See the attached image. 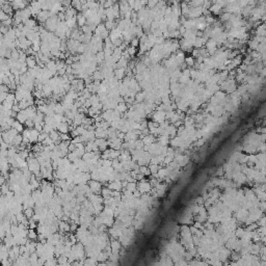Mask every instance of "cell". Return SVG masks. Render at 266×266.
<instances>
[{
	"label": "cell",
	"mask_w": 266,
	"mask_h": 266,
	"mask_svg": "<svg viewBox=\"0 0 266 266\" xmlns=\"http://www.w3.org/2000/svg\"><path fill=\"white\" fill-rule=\"evenodd\" d=\"M21 135H22L23 137V141H22L23 144H27V143L35 144V143H38L39 132L35 128H31V129L25 128Z\"/></svg>",
	"instance_id": "1"
},
{
	"label": "cell",
	"mask_w": 266,
	"mask_h": 266,
	"mask_svg": "<svg viewBox=\"0 0 266 266\" xmlns=\"http://www.w3.org/2000/svg\"><path fill=\"white\" fill-rule=\"evenodd\" d=\"M59 22L60 21H59L58 18H57V15H56V16H53V17H50L49 19L44 23L43 26L47 31L54 33L55 30H56V28H57V26H58Z\"/></svg>",
	"instance_id": "2"
},
{
	"label": "cell",
	"mask_w": 266,
	"mask_h": 266,
	"mask_svg": "<svg viewBox=\"0 0 266 266\" xmlns=\"http://www.w3.org/2000/svg\"><path fill=\"white\" fill-rule=\"evenodd\" d=\"M1 133H2V141H4L5 144H13L15 137L19 134L13 128H10L6 131H3Z\"/></svg>",
	"instance_id": "3"
},
{
	"label": "cell",
	"mask_w": 266,
	"mask_h": 266,
	"mask_svg": "<svg viewBox=\"0 0 266 266\" xmlns=\"http://www.w3.org/2000/svg\"><path fill=\"white\" fill-rule=\"evenodd\" d=\"M94 36H96L97 38L101 39L102 41H104L105 39L108 38V36H109V31L106 29V27H105V26H104V24H102V23H101V24L98 25L96 28H95V30H94Z\"/></svg>",
	"instance_id": "4"
},
{
	"label": "cell",
	"mask_w": 266,
	"mask_h": 266,
	"mask_svg": "<svg viewBox=\"0 0 266 266\" xmlns=\"http://www.w3.org/2000/svg\"><path fill=\"white\" fill-rule=\"evenodd\" d=\"M16 104V98H15V93H9L6 96V98L2 103V107L5 110H12L13 106Z\"/></svg>",
	"instance_id": "5"
},
{
	"label": "cell",
	"mask_w": 266,
	"mask_h": 266,
	"mask_svg": "<svg viewBox=\"0 0 266 266\" xmlns=\"http://www.w3.org/2000/svg\"><path fill=\"white\" fill-rule=\"evenodd\" d=\"M153 122L157 123V124H161L163 122H165V112L160 111V110H155V111L152 112L151 117Z\"/></svg>",
	"instance_id": "6"
},
{
	"label": "cell",
	"mask_w": 266,
	"mask_h": 266,
	"mask_svg": "<svg viewBox=\"0 0 266 266\" xmlns=\"http://www.w3.org/2000/svg\"><path fill=\"white\" fill-rule=\"evenodd\" d=\"M137 190L140 192V194H146L151 191V185H150L149 181L147 180H140L137 184Z\"/></svg>",
	"instance_id": "7"
},
{
	"label": "cell",
	"mask_w": 266,
	"mask_h": 266,
	"mask_svg": "<svg viewBox=\"0 0 266 266\" xmlns=\"http://www.w3.org/2000/svg\"><path fill=\"white\" fill-rule=\"evenodd\" d=\"M53 16L54 15H52L49 10H41V12L36 16V21H38V22H39L41 24L42 23L44 24V23L46 22L50 17H53Z\"/></svg>",
	"instance_id": "8"
},
{
	"label": "cell",
	"mask_w": 266,
	"mask_h": 266,
	"mask_svg": "<svg viewBox=\"0 0 266 266\" xmlns=\"http://www.w3.org/2000/svg\"><path fill=\"white\" fill-rule=\"evenodd\" d=\"M108 146L111 148L112 150H117V151H120L122 149V144H123V140H121L120 138L118 137H114V138H108Z\"/></svg>",
	"instance_id": "9"
},
{
	"label": "cell",
	"mask_w": 266,
	"mask_h": 266,
	"mask_svg": "<svg viewBox=\"0 0 266 266\" xmlns=\"http://www.w3.org/2000/svg\"><path fill=\"white\" fill-rule=\"evenodd\" d=\"M10 6H12L13 10H21L25 7L28 6V3L27 2H24V1H20V0H17V1H13V2H9Z\"/></svg>",
	"instance_id": "10"
},
{
	"label": "cell",
	"mask_w": 266,
	"mask_h": 266,
	"mask_svg": "<svg viewBox=\"0 0 266 266\" xmlns=\"http://www.w3.org/2000/svg\"><path fill=\"white\" fill-rule=\"evenodd\" d=\"M28 6H29L31 16H35V17L42 10V6H41V3H39V1H38V2H36H36H31V3L28 5Z\"/></svg>",
	"instance_id": "11"
},
{
	"label": "cell",
	"mask_w": 266,
	"mask_h": 266,
	"mask_svg": "<svg viewBox=\"0 0 266 266\" xmlns=\"http://www.w3.org/2000/svg\"><path fill=\"white\" fill-rule=\"evenodd\" d=\"M118 9H120V17H122V19L126 13L129 12V10H132L129 6L128 1H121L118 3Z\"/></svg>",
	"instance_id": "12"
},
{
	"label": "cell",
	"mask_w": 266,
	"mask_h": 266,
	"mask_svg": "<svg viewBox=\"0 0 266 266\" xmlns=\"http://www.w3.org/2000/svg\"><path fill=\"white\" fill-rule=\"evenodd\" d=\"M95 144H96L98 149L101 150V151L107 150V147H108V141H107V139L104 138H96L95 139Z\"/></svg>",
	"instance_id": "13"
},
{
	"label": "cell",
	"mask_w": 266,
	"mask_h": 266,
	"mask_svg": "<svg viewBox=\"0 0 266 266\" xmlns=\"http://www.w3.org/2000/svg\"><path fill=\"white\" fill-rule=\"evenodd\" d=\"M223 6H220L219 4H217V3H215V1L213 2V3L211 4V6L209 7V12L211 13V14H213V15H220L222 14V12H223Z\"/></svg>",
	"instance_id": "14"
},
{
	"label": "cell",
	"mask_w": 266,
	"mask_h": 266,
	"mask_svg": "<svg viewBox=\"0 0 266 266\" xmlns=\"http://www.w3.org/2000/svg\"><path fill=\"white\" fill-rule=\"evenodd\" d=\"M114 78L118 79V81H122L124 78L126 77V69H123V68H120V69H114Z\"/></svg>",
	"instance_id": "15"
},
{
	"label": "cell",
	"mask_w": 266,
	"mask_h": 266,
	"mask_svg": "<svg viewBox=\"0 0 266 266\" xmlns=\"http://www.w3.org/2000/svg\"><path fill=\"white\" fill-rule=\"evenodd\" d=\"M56 130L58 131L60 134H65V133H69L70 132V125L67 122H62L58 124Z\"/></svg>",
	"instance_id": "16"
},
{
	"label": "cell",
	"mask_w": 266,
	"mask_h": 266,
	"mask_svg": "<svg viewBox=\"0 0 266 266\" xmlns=\"http://www.w3.org/2000/svg\"><path fill=\"white\" fill-rule=\"evenodd\" d=\"M95 136L96 138H107V130L103 128H95Z\"/></svg>",
	"instance_id": "17"
},
{
	"label": "cell",
	"mask_w": 266,
	"mask_h": 266,
	"mask_svg": "<svg viewBox=\"0 0 266 266\" xmlns=\"http://www.w3.org/2000/svg\"><path fill=\"white\" fill-rule=\"evenodd\" d=\"M138 139V135H136V133L134 131H129V132L125 133L124 136V140L125 141H135Z\"/></svg>",
	"instance_id": "18"
},
{
	"label": "cell",
	"mask_w": 266,
	"mask_h": 266,
	"mask_svg": "<svg viewBox=\"0 0 266 266\" xmlns=\"http://www.w3.org/2000/svg\"><path fill=\"white\" fill-rule=\"evenodd\" d=\"M207 39H205L203 36H197L196 41H194L193 43V47L197 49H200V48H203V47L205 46V44H206Z\"/></svg>",
	"instance_id": "19"
},
{
	"label": "cell",
	"mask_w": 266,
	"mask_h": 266,
	"mask_svg": "<svg viewBox=\"0 0 266 266\" xmlns=\"http://www.w3.org/2000/svg\"><path fill=\"white\" fill-rule=\"evenodd\" d=\"M12 128L13 129H15L16 131H17L18 133H22L23 131H24V125H23L22 123H20L19 121H17V120H15L14 122H13V124H12Z\"/></svg>",
	"instance_id": "20"
},
{
	"label": "cell",
	"mask_w": 266,
	"mask_h": 266,
	"mask_svg": "<svg viewBox=\"0 0 266 266\" xmlns=\"http://www.w3.org/2000/svg\"><path fill=\"white\" fill-rule=\"evenodd\" d=\"M170 138L167 135H159L157 138V144L163 147H167V144H170Z\"/></svg>",
	"instance_id": "21"
},
{
	"label": "cell",
	"mask_w": 266,
	"mask_h": 266,
	"mask_svg": "<svg viewBox=\"0 0 266 266\" xmlns=\"http://www.w3.org/2000/svg\"><path fill=\"white\" fill-rule=\"evenodd\" d=\"M44 118L45 115L42 114V112L38 111L36 114L35 118H33V124H35V126H39V125H43L44 124Z\"/></svg>",
	"instance_id": "22"
},
{
	"label": "cell",
	"mask_w": 266,
	"mask_h": 266,
	"mask_svg": "<svg viewBox=\"0 0 266 266\" xmlns=\"http://www.w3.org/2000/svg\"><path fill=\"white\" fill-rule=\"evenodd\" d=\"M141 140H143L144 146H150V144L156 143V137L153 136L152 134H149V135H147V136H144V137L141 138Z\"/></svg>",
	"instance_id": "23"
},
{
	"label": "cell",
	"mask_w": 266,
	"mask_h": 266,
	"mask_svg": "<svg viewBox=\"0 0 266 266\" xmlns=\"http://www.w3.org/2000/svg\"><path fill=\"white\" fill-rule=\"evenodd\" d=\"M76 20H77L78 28L83 27V26L86 24V19H85V17H84V16H83L82 13H79V14H77V17H76Z\"/></svg>",
	"instance_id": "24"
},
{
	"label": "cell",
	"mask_w": 266,
	"mask_h": 266,
	"mask_svg": "<svg viewBox=\"0 0 266 266\" xmlns=\"http://www.w3.org/2000/svg\"><path fill=\"white\" fill-rule=\"evenodd\" d=\"M26 66H27L28 69H32L36 66V59L35 56H27L26 58V62H25Z\"/></svg>",
	"instance_id": "25"
},
{
	"label": "cell",
	"mask_w": 266,
	"mask_h": 266,
	"mask_svg": "<svg viewBox=\"0 0 266 266\" xmlns=\"http://www.w3.org/2000/svg\"><path fill=\"white\" fill-rule=\"evenodd\" d=\"M265 24L264 23H262V24H260L258 27L256 28V31H255V35L258 36H265Z\"/></svg>",
	"instance_id": "26"
},
{
	"label": "cell",
	"mask_w": 266,
	"mask_h": 266,
	"mask_svg": "<svg viewBox=\"0 0 266 266\" xmlns=\"http://www.w3.org/2000/svg\"><path fill=\"white\" fill-rule=\"evenodd\" d=\"M115 110H118L120 114H125L126 111L128 110V105L125 103V102H121V103H118L117 105V107H115Z\"/></svg>",
	"instance_id": "27"
},
{
	"label": "cell",
	"mask_w": 266,
	"mask_h": 266,
	"mask_svg": "<svg viewBox=\"0 0 266 266\" xmlns=\"http://www.w3.org/2000/svg\"><path fill=\"white\" fill-rule=\"evenodd\" d=\"M144 100H146V94H144V92H139V93L135 95V98H134L135 103H143V102H144Z\"/></svg>",
	"instance_id": "28"
},
{
	"label": "cell",
	"mask_w": 266,
	"mask_h": 266,
	"mask_svg": "<svg viewBox=\"0 0 266 266\" xmlns=\"http://www.w3.org/2000/svg\"><path fill=\"white\" fill-rule=\"evenodd\" d=\"M184 64L187 66L189 69H191V67H193L194 64H196V59H194L192 56H185V60H184Z\"/></svg>",
	"instance_id": "29"
},
{
	"label": "cell",
	"mask_w": 266,
	"mask_h": 266,
	"mask_svg": "<svg viewBox=\"0 0 266 266\" xmlns=\"http://www.w3.org/2000/svg\"><path fill=\"white\" fill-rule=\"evenodd\" d=\"M89 101H91L92 106H96V105H98V104L101 103V102H100V99H99L98 95H97V94H93V95H92L91 98H89Z\"/></svg>",
	"instance_id": "30"
},
{
	"label": "cell",
	"mask_w": 266,
	"mask_h": 266,
	"mask_svg": "<svg viewBox=\"0 0 266 266\" xmlns=\"http://www.w3.org/2000/svg\"><path fill=\"white\" fill-rule=\"evenodd\" d=\"M95 58H96V62H97V64H98V65L102 64V62H104V58H105L104 52L101 51V52H98L97 54H95Z\"/></svg>",
	"instance_id": "31"
},
{
	"label": "cell",
	"mask_w": 266,
	"mask_h": 266,
	"mask_svg": "<svg viewBox=\"0 0 266 266\" xmlns=\"http://www.w3.org/2000/svg\"><path fill=\"white\" fill-rule=\"evenodd\" d=\"M231 14H229V13H225L223 12V14H220L219 15V20H220V22H228V21H230V19H231Z\"/></svg>",
	"instance_id": "32"
},
{
	"label": "cell",
	"mask_w": 266,
	"mask_h": 266,
	"mask_svg": "<svg viewBox=\"0 0 266 266\" xmlns=\"http://www.w3.org/2000/svg\"><path fill=\"white\" fill-rule=\"evenodd\" d=\"M126 187H127V190L130 191V192H133L137 189V184H136L135 182H128L127 185H126Z\"/></svg>",
	"instance_id": "33"
},
{
	"label": "cell",
	"mask_w": 266,
	"mask_h": 266,
	"mask_svg": "<svg viewBox=\"0 0 266 266\" xmlns=\"http://www.w3.org/2000/svg\"><path fill=\"white\" fill-rule=\"evenodd\" d=\"M144 147V144L143 143V140L141 139H137V140H135V143H134V148H135V150H143Z\"/></svg>",
	"instance_id": "34"
},
{
	"label": "cell",
	"mask_w": 266,
	"mask_h": 266,
	"mask_svg": "<svg viewBox=\"0 0 266 266\" xmlns=\"http://www.w3.org/2000/svg\"><path fill=\"white\" fill-rule=\"evenodd\" d=\"M149 170H150V173L152 174V175H154V174H157V172L159 170V165L157 164H150L149 165Z\"/></svg>",
	"instance_id": "35"
},
{
	"label": "cell",
	"mask_w": 266,
	"mask_h": 266,
	"mask_svg": "<svg viewBox=\"0 0 266 266\" xmlns=\"http://www.w3.org/2000/svg\"><path fill=\"white\" fill-rule=\"evenodd\" d=\"M139 173L144 176H150L151 173H150V170L148 167H139Z\"/></svg>",
	"instance_id": "36"
},
{
	"label": "cell",
	"mask_w": 266,
	"mask_h": 266,
	"mask_svg": "<svg viewBox=\"0 0 266 266\" xmlns=\"http://www.w3.org/2000/svg\"><path fill=\"white\" fill-rule=\"evenodd\" d=\"M22 141H23L22 135H21V134H18V135L15 137L14 141H13V144H15V146H20V144H22Z\"/></svg>",
	"instance_id": "37"
},
{
	"label": "cell",
	"mask_w": 266,
	"mask_h": 266,
	"mask_svg": "<svg viewBox=\"0 0 266 266\" xmlns=\"http://www.w3.org/2000/svg\"><path fill=\"white\" fill-rule=\"evenodd\" d=\"M9 18H12V17H10L9 15L5 14V13L3 12V10L0 9V23H1V22H4L5 20L9 19Z\"/></svg>",
	"instance_id": "38"
},
{
	"label": "cell",
	"mask_w": 266,
	"mask_h": 266,
	"mask_svg": "<svg viewBox=\"0 0 266 266\" xmlns=\"http://www.w3.org/2000/svg\"><path fill=\"white\" fill-rule=\"evenodd\" d=\"M109 187L112 188V189H115V190H120V189L122 188V183H121L120 181H117V182H114V183L110 184Z\"/></svg>",
	"instance_id": "39"
},
{
	"label": "cell",
	"mask_w": 266,
	"mask_h": 266,
	"mask_svg": "<svg viewBox=\"0 0 266 266\" xmlns=\"http://www.w3.org/2000/svg\"><path fill=\"white\" fill-rule=\"evenodd\" d=\"M126 51L128 52L129 55H130L131 57L134 56V55L136 54V48H134V47H132V46L127 47V48H126Z\"/></svg>",
	"instance_id": "40"
},
{
	"label": "cell",
	"mask_w": 266,
	"mask_h": 266,
	"mask_svg": "<svg viewBox=\"0 0 266 266\" xmlns=\"http://www.w3.org/2000/svg\"><path fill=\"white\" fill-rule=\"evenodd\" d=\"M130 46L134 47V48H137L139 46V39L137 38H133L130 42Z\"/></svg>",
	"instance_id": "41"
},
{
	"label": "cell",
	"mask_w": 266,
	"mask_h": 266,
	"mask_svg": "<svg viewBox=\"0 0 266 266\" xmlns=\"http://www.w3.org/2000/svg\"><path fill=\"white\" fill-rule=\"evenodd\" d=\"M46 137H48V134L45 133L44 131H42V132H39V139H38V141H43Z\"/></svg>",
	"instance_id": "42"
},
{
	"label": "cell",
	"mask_w": 266,
	"mask_h": 266,
	"mask_svg": "<svg viewBox=\"0 0 266 266\" xmlns=\"http://www.w3.org/2000/svg\"><path fill=\"white\" fill-rule=\"evenodd\" d=\"M70 139V135L68 133H65V134H60V140L62 141H67Z\"/></svg>",
	"instance_id": "43"
},
{
	"label": "cell",
	"mask_w": 266,
	"mask_h": 266,
	"mask_svg": "<svg viewBox=\"0 0 266 266\" xmlns=\"http://www.w3.org/2000/svg\"><path fill=\"white\" fill-rule=\"evenodd\" d=\"M31 162H32V163H31L30 167L32 168L33 170H36H36H39V164H38V162H36V160H33V161L31 160Z\"/></svg>",
	"instance_id": "44"
},
{
	"label": "cell",
	"mask_w": 266,
	"mask_h": 266,
	"mask_svg": "<svg viewBox=\"0 0 266 266\" xmlns=\"http://www.w3.org/2000/svg\"><path fill=\"white\" fill-rule=\"evenodd\" d=\"M91 186H92V187H93V189L100 188V185H99V183H97V182H91Z\"/></svg>",
	"instance_id": "45"
}]
</instances>
